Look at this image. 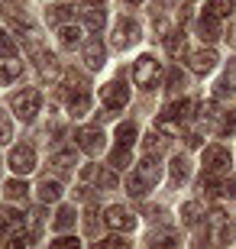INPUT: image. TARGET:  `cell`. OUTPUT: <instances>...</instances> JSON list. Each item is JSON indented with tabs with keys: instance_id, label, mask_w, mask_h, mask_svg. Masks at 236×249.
<instances>
[{
	"instance_id": "cell-36",
	"label": "cell",
	"mask_w": 236,
	"mask_h": 249,
	"mask_svg": "<svg viewBox=\"0 0 236 249\" xmlns=\"http://www.w3.org/2000/svg\"><path fill=\"white\" fill-rule=\"evenodd\" d=\"M236 133V110H230L223 120H220V136H233Z\"/></svg>"
},
{
	"instance_id": "cell-27",
	"label": "cell",
	"mask_w": 236,
	"mask_h": 249,
	"mask_svg": "<svg viewBox=\"0 0 236 249\" xmlns=\"http://www.w3.org/2000/svg\"><path fill=\"white\" fill-rule=\"evenodd\" d=\"M72 223H74V207H62L55 213V230H68Z\"/></svg>"
},
{
	"instance_id": "cell-10",
	"label": "cell",
	"mask_w": 236,
	"mask_h": 249,
	"mask_svg": "<svg viewBox=\"0 0 236 249\" xmlns=\"http://www.w3.org/2000/svg\"><path fill=\"white\" fill-rule=\"evenodd\" d=\"M214 65H217V55H214V49H198V52H188V68H191V71L207 74Z\"/></svg>"
},
{
	"instance_id": "cell-16",
	"label": "cell",
	"mask_w": 236,
	"mask_h": 249,
	"mask_svg": "<svg viewBox=\"0 0 236 249\" xmlns=\"http://www.w3.org/2000/svg\"><path fill=\"white\" fill-rule=\"evenodd\" d=\"M68 110H72L74 117H84V113L91 110V94L88 91H74L72 97H68Z\"/></svg>"
},
{
	"instance_id": "cell-47",
	"label": "cell",
	"mask_w": 236,
	"mask_h": 249,
	"mask_svg": "<svg viewBox=\"0 0 236 249\" xmlns=\"http://www.w3.org/2000/svg\"><path fill=\"white\" fill-rule=\"evenodd\" d=\"M127 3H143V0H127Z\"/></svg>"
},
{
	"instance_id": "cell-31",
	"label": "cell",
	"mask_w": 236,
	"mask_h": 249,
	"mask_svg": "<svg viewBox=\"0 0 236 249\" xmlns=\"http://www.w3.org/2000/svg\"><path fill=\"white\" fill-rule=\"evenodd\" d=\"M29 240H33V236H29L26 230H19V233H13V236L3 243V249H26V243H29Z\"/></svg>"
},
{
	"instance_id": "cell-44",
	"label": "cell",
	"mask_w": 236,
	"mask_h": 249,
	"mask_svg": "<svg viewBox=\"0 0 236 249\" xmlns=\"http://www.w3.org/2000/svg\"><path fill=\"white\" fill-rule=\"evenodd\" d=\"M223 81H227L230 88H236V58H230V65H227V74H223Z\"/></svg>"
},
{
	"instance_id": "cell-5",
	"label": "cell",
	"mask_w": 236,
	"mask_h": 249,
	"mask_svg": "<svg viewBox=\"0 0 236 249\" xmlns=\"http://www.w3.org/2000/svg\"><path fill=\"white\" fill-rule=\"evenodd\" d=\"M100 101H104V107L107 110H123L129 101V91H127V84H120V81H110L100 88Z\"/></svg>"
},
{
	"instance_id": "cell-42",
	"label": "cell",
	"mask_w": 236,
	"mask_h": 249,
	"mask_svg": "<svg viewBox=\"0 0 236 249\" xmlns=\"http://www.w3.org/2000/svg\"><path fill=\"white\" fill-rule=\"evenodd\" d=\"M52 249H81V243L72 240V236H62V240H55V243H52Z\"/></svg>"
},
{
	"instance_id": "cell-29",
	"label": "cell",
	"mask_w": 236,
	"mask_h": 249,
	"mask_svg": "<svg viewBox=\"0 0 236 249\" xmlns=\"http://www.w3.org/2000/svg\"><path fill=\"white\" fill-rule=\"evenodd\" d=\"M165 49H168V55H182L184 52V33H172L168 42H165Z\"/></svg>"
},
{
	"instance_id": "cell-20",
	"label": "cell",
	"mask_w": 236,
	"mask_h": 249,
	"mask_svg": "<svg viewBox=\"0 0 236 249\" xmlns=\"http://www.w3.org/2000/svg\"><path fill=\"white\" fill-rule=\"evenodd\" d=\"M233 240H236V223L233 220H223L217 227V233H214V243H217V246H230Z\"/></svg>"
},
{
	"instance_id": "cell-34",
	"label": "cell",
	"mask_w": 236,
	"mask_h": 249,
	"mask_svg": "<svg viewBox=\"0 0 236 249\" xmlns=\"http://www.w3.org/2000/svg\"><path fill=\"white\" fill-rule=\"evenodd\" d=\"M65 81L72 84V94L74 91H88V78H84L81 71H68V74H65Z\"/></svg>"
},
{
	"instance_id": "cell-37",
	"label": "cell",
	"mask_w": 236,
	"mask_h": 249,
	"mask_svg": "<svg viewBox=\"0 0 236 249\" xmlns=\"http://www.w3.org/2000/svg\"><path fill=\"white\" fill-rule=\"evenodd\" d=\"M110 165H113V168H127L129 165V149H120L117 146V152L110 156Z\"/></svg>"
},
{
	"instance_id": "cell-19",
	"label": "cell",
	"mask_w": 236,
	"mask_h": 249,
	"mask_svg": "<svg viewBox=\"0 0 236 249\" xmlns=\"http://www.w3.org/2000/svg\"><path fill=\"white\" fill-rule=\"evenodd\" d=\"M19 74H23V62H13V58H7V62H0V84L17 81Z\"/></svg>"
},
{
	"instance_id": "cell-32",
	"label": "cell",
	"mask_w": 236,
	"mask_h": 249,
	"mask_svg": "<svg viewBox=\"0 0 236 249\" xmlns=\"http://www.w3.org/2000/svg\"><path fill=\"white\" fill-rule=\"evenodd\" d=\"M0 55L3 58H17V42L10 39V33H0Z\"/></svg>"
},
{
	"instance_id": "cell-25",
	"label": "cell",
	"mask_w": 236,
	"mask_h": 249,
	"mask_svg": "<svg viewBox=\"0 0 236 249\" xmlns=\"http://www.w3.org/2000/svg\"><path fill=\"white\" fill-rule=\"evenodd\" d=\"M233 7H236V0H210L207 3V13L210 17H227V13H233Z\"/></svg>"
},
{
	"instance_id": "cell-9",
	"label": "cell",
	"mask_w": 236,
	"mask_h": 249,
	"mask_svg": "<svg viewBox=\"0 0 236 249\" xmlns=\"http://www.w3.org/2000/svg\"><path fill=\"white\" fill-rule=\"evenodd\" d=\"M136 39H139V23H136V19H120L117 33H113V46L127 49V46H133Z\"/></svg>"
},
{
	"instance_id": "cell-39",
	"label": "cell",
	"mask_w": 236,
	"mask_h": 249,
	"mask_svg": "<svg viewBox=\"0 0 236 249\" xmlns=\"http://www.w3.org/2000/svg\"><path fill=\"white\" fill-rule=\"evenodd\" d=\"M10 139H13V126H10V120L0 113V146H3V142H10Z\"/></svg>"
},
{
	"instance_id": "cell-33",
	"label": "cell",
	"mask_w": 236,
	"mask_h": 249,
	"mask_svg": "<svg viewBox=\"0 0 236 249\" xmlns=\"http://www.w3.org/2000/svg\"><path fill=\"white\" fill-rule=\"evenodd\" d=\"M49 19L52 23H65V19H74V7H52V13H49Z\"/></svg>"
},
{
	"instance_id": "cell-28",
	"label": "cell",
	"mask_w": 236,
	"mask_h": 249,
	"mask_svg": "<svg viewBox=\"0 0 236 249\" xmlns=\"http://www.w3.org/2000/svg\"><path fill=\"white\" fill-rule=\"evenodd\" d=\"M127 191H129V194H133V197H143V194H145V191H149V188H145V181H143V178H139V175H136V172H133V175H129V178H127Z\"/></svg>"
},
{
	"instance_id": "cell-41",
	"label": "cell",
	"mask_w": 236,
	"mask_h": 249,
	"mask_svg": "<svg viewBox=\"0 0 236 249\" xmlns=\"http://www.w3.org/2000/svg\"><path fill=\"white\" fill-rule=\"evenodd\" d=\"M198 110H200V120H214V117H217V104L207 101V104H200Z\"/></svg>"
},
{
	"instance_id": "cell-46",
	"label": "cell",
	"mask_w": 236,
	"mask_h": 249,
	"mask_svg": "<svg viewBox=\"0 0 236 249\" xmlns=\"http://www.w3.org/2000/svg\"><path fill=\"white\" fill-rule=\"evenodd\" d=\"M194 249H204V243H194Z\"/></svg>"
},
{
	"instance_id": "cell-26",
	"label": "cell",
	"mask_w": 236,
	"mask_h": 249,
	"mask_svg": "<svg viewBox=\"0 0 236 249\" xmlns=\"http://www.w3.org/2000/svg\"><path fill=\"white\" fill-rule=\"evenodd\" d=\"M52 165H58L62 172H68V168H74L78 162H74V152H72V149H62V152H55V156H52Z\"/></svg>"
},
{
	"instance_id": "cell-4",
	"label": "cell",
	"mask_w": 236,
	"mask_h": 249,
	"mask_svg": "<svg viewBox=\"0 0 236 249\" xmlns=\"http://www.w3.org/2000/svg\"><path fill=\"white\" fill-rule=\"evenodd\" d=\"M104 129L100 126H81L78 133H74V142H78V149L81 152H88V156H97L100 149H104Z\"/></svg>"
},
{
	"instance_id": "cell-38",
	"label": "cell",
	"mask_w": 236,
	"mask_h": 249,
	"mask_svg": "<svg viewBox=\"0 0 236 249\" xmlns=\"http://www.w3.org/2000/svg\"><path fill=\"white\" fill-rule=\"evenodd\" d=\"M182 88H184V74L182 71H178V68H175V71H168V91H182Z\"/></svg>"
},
{
	"instance_id": "cell-15",
	"label": "cell",
	"mask_w": 236,
	"mask_h": 249,
	"mask_svg": "<svg viewBox=\"0 0 236 249\" xmlns=\"http://www.w3.org/2000/svg\"><path fill=\"white\" fill-rule=\"evenodd\" d=\"M7 230H23V213L17 211H10V207H0V233H7Z\"/></svg>"
},
{
	"instance_id": "cell-17",
	"label": "cell",
	"mask_w": 236,
	"mask_h": 249,
	"mask_svg": "<svg viewBox=\"0 0 236 249\" xmlns=\"http://www.w3.org/2000/svg\"><path fill=\"white\" fill-rule=\"evenodd\" d=\"M58 197H62V185H58L55 178H46V181L39 185V201L42 204H55Z\"/></svg>"
},
{
	"instance_id": "cell-13",
	"label": "cell",
	"mask_w": 236,
	"mask_h": 249,
	"mask_svg": "<svg viewBox=\"0 0 236 249\" xmlns=\"http://www.w3.org/2000/svg\"><path fill=\"white\" fill-rule=\"evenodd\" d=\"M198 36L204 39V42H214V39H220V19L210 17V13H204V17L198 19Z\"/></svg>"
},
{
	"instance_id": "cell-24",
	"label": "cell",
	"mask_w": 236,
	"mask_h": 249,
	"mask_svg": "<svg viewBox=\"0 0 236 249\" xmlns=\"http://www.w3.org/2000/svg\"><path fill=\"white\" fill-rule=\"evenodd\" d=\"M26 181H19V178H13V181H7V185H3V194H7L10 201H23V197H26Z\"/></svg>"
},
{
	"instance_id": "cell-30",
	"label": "cell",
	"mask_w": 236,
	"mask_h": 249,
	"mask_svg": "<svg viewBox=\"0 0 236 249\" xmlns=\"http://www.w3.org/2000/svg\"><path fill=\"white\" fill-rule=\"evenodd\" d=\"M198 213H200V204H194V201H191V204H184V207H182V220L188 223V227H194V223L200 220Z\"/></svg>"
},
{
	"instance_id": "cell-23",
	"label": "cell",
	"mask_w": 236,
	"mask_h": 249,
	"mask_svg": "<svg viewBox=\"0 0 236 249\" xmlns=\"http://www.w3.org/2000/svg\"><path fill=\"white\" fill-rule=\"evenodd\" d=\"M188 175H191V162L184 156H178V159H172V178L182 185V181H188Z\"/></svg>"
},
{
	"instance_id": "cell-18",
	"label": "cell",
	"mask_w": 236,
	"mask_h": 249,
	"mask_svg": "<svg viewBox=\"0 0 236 249\" xmlns=\"http://www.w3.org/2000/svg\"><path fill=\"white\" fill-rule=\"evenodd\" d=\"M145 149H149V156H159L168 149V136H165L162 129H149V136H145Z\"/></svg>"
},
{
	"instance_id": "cell-22",
	"label": "cell",
	"mask_w": 236,
	"mask_h": 249,
	"mask_svg": "<svg viewBox=\"0 0 236 249\" xmlns=\"http://www.w3.org/2000/svg\"><path fill=\"white\" fill-rule=\"evenodd\" d=\"M117 142H120V149L133 146V142H136V123H120L117 126Z\"/></svg>"
},
{
	"instance_id": "cell-12",
	"label": "cell",
	"mask_w": 236,
	"mask_h": 249,
	"mask_svg": "<svg viewBox=\"0 0 236 249\" xmlns=\"http://www.w3.org/2000/svg\"><path fill=\"white\" fill-rule=\"evenodd\" d=\"M136 175L145 181V188L159 185V178H162V165H159V159H155V156H145L143 162L136 165Z\"/></svg>"
},
{
	"instance_id": "cell-1",
	"label": "cell",
	"mask_w": 236,
	"mask_h": 249,
	"mask_svg": "<svg viewBox=\"0 0 236 249\" xmlns=\"http://www.w3.org/2000/svg\"><path fill=\"white\" fill-rule=\"evenodd\" d=\"M10 107H13V113H17L23 123H33L39 107H42V94H39L36 88H23V91H17L10 97Z\"/></svg>"
},
{
	"instance_id": "cell-43",
	"label": "cell",
	"mask_w": 236,
	"mask_h": 249,
	"mask_svg": "<svg viewBox=\"0 0 236 249\" xmlns=\"http://www.w3.org/2000/svg\"><path fill=\"white\" fill-rule=\"evenodd\" d=\"M97 181L104 188H117V175H113V172H107V168H104V172H97Z\"/></svg>"
},
{
	"instance_id": "cell-35",
	"label": "cell",
	"mask_w": 236,
	"mask_h": 249,
	"mask_svg": "<svg viewBox=\"0 0 236 249\" xmlns=\"http://www.w3.org/2000/svg\"><path fill=\"white\" fill-rule=\"evenodd\" d=\"M94 249H129V243L123 236H107V240L94 243Z\"/></svg>"
},
{
	"instance_id": "cell-45",
	"label": "cell",
	"mask_w": 236,
	"mask_h": 249,
	"mask_svg": "<svg viewBox=\"0 0 236 249\" xmlns=\"http://www.w3.org/2000/svg\"><path fill=\"white\" fill-rule=\"evenodd\" d=\"M223 194H227V197H236V178H233V181H227V185H223Z\"/></svg>"
},
{
	"instance_id": "cell-3",
	"label": "cell",
	"mask_w": 236,
	"mask_h": 249,
	"mask_svg": "<svg viewBox=\"0 0 236 249\" xmlns=\"http://www.w3.org/2000/svg\"><path fill=\"white\" fill-rule=\"evenodd\" d=\"M204 175H210V178H227L230 175V149H223V146L204 149Z\"/></svg>"
},
{
	"instance_id": "cell-7",
	"label": "cell",
	"mask_w": 236,
	"mask_h": 249,
	"mask_svg": "<svg viewBox=\"0 0 236 249\" xmlns=\"http://www.w3.org/2000/svg\"><path fill=\"white\" fill-rule=\"evenodd\" d=\"M194 110H198V104L191 101V97H184V101H178V104H168L159 120H168V123H175V126H182V123L191 120V113H194Z\"/></svg>"
},
{
	"instance_id": "cell-21",
	"label": "cell",
	"mask_w": 236,
	"mask_h": 249,
	"mask_svg": "<svg viewBox=\"0 0 236 249\" xmlns=\"http://www.w3.org/2000/svg\"><path fill=\"white\" fill-rule=\"evenodd\" d=\"M23 230H26L33 240L42 233V211H39V207H36V211H29L26 217H23Z\"/></svg>"
},
{
	"instance_id": "cell-8",
	"label": "cell",
	"mask_w": 236,
	"mask_h": 249,
	"mask_svg": "<svg viewBox=\"0 0 236 249\" xmlns=\"http://www.w3.org/2000/svg\"><path fill=\"white\" fill-rule=\"evenodd\" d=\"M104 223H107L110 230H133V227H136V217H133L127 207L113 204V207H107V211H104Z\"/></svg>"
},
{
	"instance_id": "cell-40",
	"label": "cell",
	"mask_w": 236,
	"mask_h": 249,
	"mask_svg": "<svg viewBox=\"0 0 236 249\" xmlns=\"http://www.w3.org/2000/svg\"><path fill=\"white\" fill-rule=\"evenodd\" d=\"M84 26H88V33H97L104 26V13H91V17L84 19Z\"/></svg>"
},
{
	"instance_id": "cell-48",
	"label": "cell",
	"mask_w": 236,
	"mask_h": 249,
	"mask_svg": "<svg viewBox=\"0 0 236 249\" xmlns=\"http://www.w3.org/2000/svg\"><path fill=\"white\" fill-rule=\"evenodd\" d=\"M84 3H100V0H84Z\"/></svg>"
},
{
	"instance_id": "cell-14",
	"label": "cell",
	"mask_w": 236,
	"mask_h": 249,
	"mask_svg": "<svg viewBox=\"0 0 236 249\" xmlns=\"http://www.w3.org/2000/svg\"><path fill=\"white\" fill-rule=\"evenodd\" d=\"M58 42H62L65 49H74L84 42V29L81 26H72V23H65L62 29H58Z\"/></svg>"
},
{
	"instance_id": "cell-11",
	"label": "cell",
	"mask_w": 236,
	"mask_h": 249,
	"mask_svg": "<svg viewBox=\"0 0 236 249\" xmlns=\"http://www.w3.org/2000/svg\"><path fill=\"white\" fill-rule=\"evenodd\" d=\"M81 58H84V65H88L91 71L104 68V58H107V52H104V46H100V39H88V42H84Z\"/></svg>"
},
{
	"instance_id": "cell-2",
	"label": "cell",
	"mask_w": 236,
	"mask_h": 249,
	"mask_svg": "<svg viewBox=\"0 0 236 249\" xmlns=\"http://www.w3.org/2000/svg\"><path fill=\"white\" fill-rule=\"evenodd\" d=\"M133 81L139 84V88H149L152 91L155 84L162 81V62L152 55H139L136 65H133Z\"/></svg>"
},
{
	"instance_id": "cell-6",
	"label": "cell",
	"mask_w": 236,
	"mask_h": 249,
	"mask_svg": "<svg viewBox=\"0 0 236 249\" xmlns=\"http://www.w3.org/2000/svg\"><path fill=\"white\" fill-rule=\"evenodd\" d=\"M10 168L17 172V175H29L33 168H36V149L33 146H13V152H10Z\"/></svg>"
}]
</instances>
